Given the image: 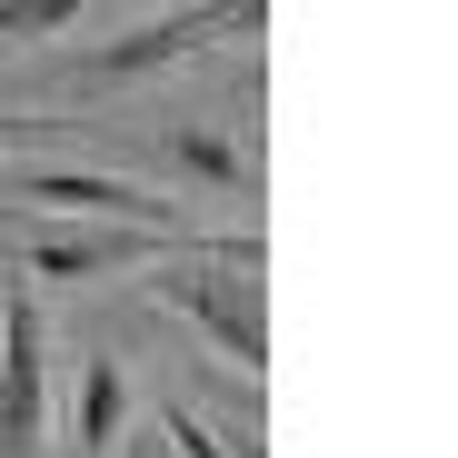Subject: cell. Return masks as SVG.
<instances>
[{
	"instance_id": "cell-1",
	"label": "cell",
	"mask_w": 458,
	"mask_h": 458,
	"mask_svg": "<svg viewBox=\"0 0 458 458\" xmlns=\"http://www.w3.org/2000/svg\"><path fill=\"white\" fill-rule=\"evenodd\" d=\"M209 259H219V240H190L180 269H149V299L180 310L190 329H209V349L240 369V378H259L269 369V279L250 269L259 250H240L229 269H209Z\"/></svg>"
},
{
	"instance_id": "cell-2",
	"label": "cell",
	"mask_w": 458,
	"mask_h": 458,
	"mask_svg": "<svg viewBox=\"0 0 458 458\" xmlns=\"http://www.w3.org/2000/svg\"><path fill=\"white\" fill-rule=\"evenodd\" d=\"M0 190L30 199V209H70V219H90V229H140V240H170V250L199 240L180 199L140 190V180H110V170H21V180H0Z\"/></svg>"
},
{
	"instance_id": "cell-3",
	"label": "cell",
	"mask_w": 458,
	"mask_h": 458,
	"mask_svg": "<svg viewBox=\"0 0 458 458\" xmlns=\"http://www.w3.org/2000/svg\"><path fill=\"white\" fill-rule=\"evenodd\" d=\"M50 438V319L30 279L0 299V458H40Z\"/></svg>"
},
{
	"instance_id": "cell-4",
	"label": "cell",
	"mask_w": 458,
	"mask_h": 458,
	"mask_svg": "<svg viewBox=\"0 0 458 458\" xmlns=\"http://www.w3.org/2000/svg\"><path fill=\"white\" fill-rule=\"evenodd\" d=\"M269 11H160V21H140L130 40H100L70 81L81 90H110V81H149V70H170V60H190V50H209L219 30H259Z\"/></svg>"
},
{
	"instance_id": "cell-5",
	"label": "cell",
	"mask_w": 458,
	"mask_h": 458,
	"mask_svg": "<svg viewBox=\"0 0 458 458\" xmlns=\"http://www.w3.org/2000/svg\"><path fill=\"white\" fill-rule=\"evenodd\" d=\"M160 240H140V229H30L11 240V259L30 279H100V269H140Z\"/></svg>"
},
{
	"instance_id": "cell-6",
	"label": "cell",
	"mask_w": 458,
	"mask_h": 458,
	"mask_svg": "<svg viewBox=\"0 0 458 458\" xmlns=\"http://www.w3.org/2000/svg\"><path fill=\"white\" fill-rule=\"evenodd\" d=\"M120 438H130V369L100 349L70 399V458H120Z\"/></svg>"
},
{
	"instance_id": "cell-7",
	"label": "cell",
	"mask_w": 458,
	"mask_h": 458,
	"mask_svg": "<svg viewBox=\"0 0 458 458\" xmlns=\"http://www.w3.org/2000/svg\"><path fill=\"white\" fill-rule=\"evenodd\" d=\"M170 160L190 180H219V190H250V149L240 140H219V130H170Z\"/></svg>"
},
{
	"instance_id": "cell-8",
	"label": "cell",
	"mask_w": 458,
	"mask_h": 458,
	"mask_svg": "<svg viewBox=\"0 0 458 458\" xmlns=\"http://www.w3.org/2000/svg\"><path fill=\"white\" fill-rule=\"evenodd\" d=\"M120 458H170V448H160V428H130V438H120Z\"/></svg>"
}]
</instances>
